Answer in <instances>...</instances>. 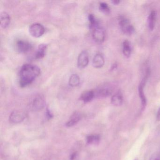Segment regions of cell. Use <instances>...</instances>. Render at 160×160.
<instances>
[{"label": "cell", "instance_id": "obj_1", "mask_svg": "<svg viewBox=\"0 0 160 160\" xmlns=\"http://www.w3.org/2000/svg\"><path fill=\"white\" fill-rule=\"evenodd\" d=\"M41 70L38 66L32 64H25L20 69L19 73V83L22 88L32 83L40 75Z\"/></svg>", "mask_w": 160, "mask_h": 160}, {"label": "cell", "instance_id": "obj_2", "mask_svg": "<svg viewBox=\"0 0 160 160\" xmlns=\"http://www.w3.org/2000/svg\"><path fill=\"white\" fill-rule=\"evenodd\" d=\"M95 97L104 98L111 94L113 92V88L110 85H104L97 88L94 91Z\"/></svg>", "mask_w": 160, "mask_h": 160}, {"label": "cell", "instance_id": "obj_3", "mask_svg": "<svg viewBox=\"0 0 160 160\" xmlns=\"http://www.w3.org/2000/svg\"><path fill=\"white\" fill-rule=\"evenodd\" d=\"M92 38L95 42L101 43L104 41L105 39V32L100 25L92 29Z\"/></svg>", "mask_w": 160, "mask_h": 160}, {"label": "cell", "instance_id": "obj_4", "mask_svg": "<svg viewBox=\"0 0 160 160\" xmlns=\"http://www.w3.org/2000/svg\"><path fill=\"white\" fill-rule=\"evenodd\" d=\"M119 24L122 32L127 35H131L134 31V28L130 24L128 20L123 17H121L119 19Z\"/></svg>", "mask_w": 160, "mask_h": 160}, {"label": "cell", "instance_id": "obj_5", "mask_svg": "<svg viewBox=\"0 0 160 160\" xmlns=\"http://www.w3.org/2000/svg\"><path fill=\"white\" fill-rule=\"evenodd\" d=\"M29 32L31 35L35 38H39L43 35L45 30L44 27L40 23H34L29 28Z\"/></svg>", "mask_w": 160, "mask_h": 160}, {"label": "cell", "instance_id": "obj_6", "mask_svg": "<svg viewBox=\"0 0 160 160\" xmlns=\"http://www.w3.org/2000/svg\"><path fill=\"white\" fill-rule=\"evenodd\" d=\"M32 48V45L31 44L26 40H19L16 43V49L19 53H27Z\"/></svg>", "mask_w": 160, "mask_h": 160}, {"label": "cell", "instance_id": "obj_7", "mask_svg": "<svg viewBox=\"0 0 160 160\" xmlns=\"http://www.w3.org/2000/svg\"><path fill=\"white\" fill-rule=\"evenodd\" d=\"M88 53L86 50H83L78 55L77 61L78 67L80 69H84L88 66Z\"/></svg>", "mask_w": 160, "mask_h": 160}, {"label": "cell", "instance_id": "obj_8", "mask_svg": "<svg viewBox=\"0 0 160 160\" xmlns=\"http://www.w3.org/2000/svg\"><path fill=\"white\" fill-rule=\"evenodd\" d=\"M26 117V114L23 111L15 110L11 113L9 120L12 123H19L22 122L25 119Z\"/></svg>", "mask_w": 160, "mask_h": 160}, {"label": "cell", "instance_id": "obj_9", "mask_svg": "<svg viewBox=\"0 0 160 160\" xmlns=\"http://www.w3.org/2000/svg\"><path fill=\"white\" fill-rule=\"evenodd\" d=\"M148 71H147V74L146 76L142 79V81L140 83L138 87V92H139V97L141 100V103H142V109H144L145 108L147 103V101H146V97H145V94H144V88L145 86V83L146 82L147 78L149 75Z\"/></svg>", "mask_w": 160, "mask_h": 160}, {"label": "cell", "instance_id": "obj_10", "mask_svg": "<svg viewBox=\"0 0 160 160\" xmlns=\"http://www.w3.org/2000/svg\"><path fill=\"white\" fill-rule=\"evenodd\" d=\"M45 105V100L42 95H37L34 98L32 102V108L35 111L42 110Z\"/></svg>", "mask_w": 160, "mask_h": 160}, {"label": "cell", "instance_id": "obj_11", "mask_svg": "<svg viewBox=\"0 0 160 160\" xmlns=\"http://www.w3.org/2000/svg\"><path fill=\"white\" fill-rule=\"evenodd\" d=\"M104 63V58L101 54H96L92 59V65L94 68L97 69L102 68Z\"/></svg>", "mask_w": 160, "mask_h": 160}, {"label": "cell", "instance_id": "obj_12", "mask_svg": "<svg viewBox=\"0 0 160 160\" xmlns=\"http://www.w3.org/2000/svg\"><path fill=\"white\" fill-rule=\"evenodd\" d=\"M11 22V18L8 13L3 12L0 15V24L1 27L4 29L8 27Z\"/></svg>", "mask_w": 160, "mask_h": 160}, {"label": "cell", "instance_id": "obj_13", "mask_svg": "<svg viewBox=\"0 0 160 160\" xmlns=\"http://www.w3.org/2000/svg\"><path fill=\"white\" fill-rule=\"evenodd\" d=\"M95 97L94 91L89 90L84 92L81 94L80 99L84 102L88 103Z\"/></svg>", "mask_w": 160, "mask_h": 160}, {"label": "cell", "instance_id": "obj_14", "mask_svg": "<svg viewBox=\"0 0 160 160\" xmlns=\"http://www.w3.org/2000/svg\"><path fill=\"white\" fill-rule=\"evenodd\" d=\"M47 49V45L45 44H41L38 46V49L35 54V58L37 59H41L45 56Z\"/></svg>", "mask_w": 160, "mask_h": 160}, {"label": "cell", "instance_id": "obj_15", "mask_svg": "<svg viewBox=\"0 0 160 160\" xmlns=\"http://www.w3.org/2000/svg\"><path fill=\"white\" fill-rule=\"evenodd\" d=\"M156 19V12L155 11H152L148 17V26L151 31H152L155 27Z\"/></svg>", "mask_w": 160, "mask_h": 160}, {"label": "cell", "instance_id": "obj_16", "mask_svg": "<svg viewBox=\"0 0 160 160\" xmlns=\"http://www.w3.org/2000/svg\"><path fill=\"white\" fill-rule=\"evenodd\" d=\"M81 118V114L79 112H75L72 115L70 121L66 123V126H68V127H71V126H73L75 124L78 122Z\"/></svg>", "mask_w": 160, "mask_h": 160}, {"label": "cell", "instance_id": "obj_17", "mask_svg": "<svg viewBox=\"0 0 160 160\" xmlns=\"http://www.w3.org/2000/svg\"><path fill=\"white\" fill-rule=\"evenodd\" d=\"M123 102L122 95L119 93H116L111 98V103L115 106H119L121 105Z\"/></svg>", "mask_w": 160, "mask_h": 160}, {"label": "cell", "instance_id": "obj_18", "mask_svg": "<svg viewBox=\"0 0 160 160\" xmlns=\"http://www.w3.org/2000/svg\"><path fill=\"white\" fill-rule=\"evenodd\" d=\"M122 52L126 58H129L132 53V48L129 41H125L122 43Z\"/></svg>", "mask_w": 160, "mask_h": 160}, {"label": "cell", "instance_id": "obj_19", "mask_svg": "<svg viewBox=\"0 0 160 160\" xmlns=\"http://www.w3.org/2000/svg\"><path fill=\"white\" fill-rule=\"evenodd\" d=\"M79 83L80 78L77 74H73L71 76L69 80V84L71 87H77L79 85Z\"/></svg>", "mask_w": 160, "mask_h": 160}, {"label": "cell", "instance_id": "obj_20", "mask_svg": "<svg viewBox=\"0 0 160 160\" xmlns=\"http://www.w3.org/2000/svg\"><path fill=\"white\" fill-rule=\"evenodd\" d=\"M89 22V28L91 30L93 28L100 25L99 21L93 15L89 14L88 17Z\"/></svg>", "mask_w": 160, "mask_h": 160}, {"label": "cell", "instance_id": "obj_21", "mask_svg": "<svg viewBox=\"0 0 160 160\" xmlns=\"http://www.w3.org/2000/svg\"><path fill=\"white\" fill-rule=\"evenodd\" d=\"M100 136L98 135L89 136L87 137V141L88 144H97L100 141Z\"/></svg>", "mask_w": 160, "mask_h": 160}, {"label": "cell", "instance_id": "obj_22", "mask_svg": "<svg viewBox=\"0 0 160 160\" xmlns=\"http://www.w3.org/2000/svg\"><path fill=\"white\" fill-rule=\"evenodd\" d=\"M99 9L101 12L105 14H108L110 12V8L108 4L105 2H100Z\"/></svg>", "mask_w": 160, "mask_h": 160}, {"label": "cell", "instance_id": "obj_23", "mask_svg": "<svg viewBox=\"0 0 160 160\" xmlns=\"http://www.w3.org/2000/svg\"><path fill=\"white\" fill-rule=\"evenodd\" d=\"M47 115L48 117V118H52L53 116H52V114L50 113V111L48 109H47Z\"/></svg>", "mask_w": 160, "mask_h": 160}, {"label": "cell", "instance_id": "obj_24", "mask_svg": "<svg viewBox=\"0 0 160 160\" xmlns=\"http://www.w3.org/2000/svg\"><path fill=\"white\" fill-rule=\"evenodd\" d=\"M157 119L160 121V108H159L157 113Z\"/></svg>", "mask_w": 160, "mask_h": 160}, {"label": "cell", "instance_id": "obj_25", "mask_svg": "<svg viewBox=\"0 0 160 160\" xmlns=\"http://www.w3.org/2000/svg\"><path fill=\"white\" fill-rule=\"evenodd\" d=\"M77 153L76 152L73 153L72 155H71V160H74L76 156Z\"/></svg>", "mask_w": 160, "mask_h": 160}, {"label": "cell", "instance_id": "obj_26", "mask_svg": "<svg viewBox=\"0 0 160 160\" xmlns=\"http://www.w3.org/2000/svg\"><path fill=\"white\" fill-rule=\"evenodd\" d=\"M150 160H160V158L158 157H156V156H153V157H152Z\"/></svg>", "mask_w": 160, "mask_h": 160}, {"label": "cell", "instance_id": "obj_27", "mask_svg": "<svg viewBox=\"0 0 160 160\" xmlns=\"http://www.w3.org/2000/svg\"><path fill=\"white\" fill-rule=\"evenodd\" d=\"M112 2L114 4H118L120 2V1H118V0H115V1H112Z\"/></svg>", "mask_w": 160, "mask_h": 160}]
</instances>
